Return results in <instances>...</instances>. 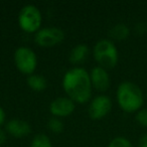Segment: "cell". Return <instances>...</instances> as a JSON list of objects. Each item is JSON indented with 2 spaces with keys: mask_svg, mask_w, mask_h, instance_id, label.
<instances>
[{
  "mask_svg": "<svg viewBox=\"0 0 147 147\" xmlns=\"http://www.w3.org/2000/svg\"><path fill=\"white\" fill-rule=\"evenodd\" d=\"M108 147H134L130 140L122 136L115 137L110 142Z\"/></svg>",
  "mask_w": 147,
  "mask_h": 147,
  "instance_id": "9a60e30c",
  "label": "cell"
},
{
  "mask_svg": "<svg viewBox=\"0 0 147 147\" xmlns=\"http://www.w3.org/2000/svg\"><path fill=\"white\" fill-rule=\"evenodd\" d=\"M146 97H147V90H146Z\"/></svg>",
  "mask_w": 147,
  "mask_h": 147,
  "instance_id": "7402d4cb",
  "label": "cell"
},
{
  "mask_svg": "<svg viewBox=\"0 0 147 147\" xmlns=\"http://www.w3.org/2000/svg\"><path fill=\"white\" fill-rule=\"evenodd\" d=\"M49 110L53 116L67 117L75 110V102L69 98H65V97L57 98L51 103Z\"/></svg>",
  "mask_w": 147,
  "mask_h": 147,
  "instance_id": "ba28073f",
  "label": "cell"
},
{
  "mask_svg": "<svg viewBox=\"0 0 147 147\" xmlns=\"http://www.w3.org/2000/svg\"><path fill=\"white\" fill-rule=\"evenodd\" d=\"M5 121V113L3 111V109L0 107V125H2Z\"/></svg>",
  "mask_w": 147,
  "mask_h": 147,
  "instance_id": "44dd1931",
  "label": "cell"
},
{
  "mask_svg": "<svg viewBox=\"0 0 147 147\" xmlns=\"http://www.w3.org/2000/svg\"><path fill=\"white\" fill-rule=\"evenodd\" d=\"M137 147H147V133L146 134H143L140 137L138 141V146Z\"/></svg>",
  "mask_w": 147,
  "mask_h": 147,
  "instance_id": "d6986e66",
  "label": "cell"
},
{
  "mask_svg": "<svg viewBox=\"0 0 147 147\" xmlns=\"http://www.w3.org/2000/svg\"><path fill=\"white\" fill-rule=\"evenodd\" d=\"M49 128L51 129V131H53V133H59L63 131V124L59 119L53 118V119H51L49 122Z\"/></svg>",
  "mask_w": 147,
  "mask_h": 147,
  "instance_id": "e0dca14e",
  "label": "cell"
},
{
  "mask_svg": "<svg viewBox=\"0 0 147 147\" xmlns=\"http://www.w3.org/2000/svg\"><path fill=\"white\" fill-rule=\"evenodd\" d=\"M112 109V101L108 96L101 95L92 101L89 107V115L94 120L104 118L110 113Z\"/></svg>",
  "mask_w": 147,
  "mask_h": 147,
  "instance_id": "52a82bcc",
  "label": "cell"
},
{
  "mask_svg": "<svg viewBox=\"0 0 147 147\" xmlns=\"http://www.w3.org/2000/svg\"><path fill=\"white\" fill-rule=\"evenodd\" d=\"M30 147H53L49 137L45 134H38L32 139Z\"/></svg>",
  "mask_w": 147,
  "mask_h": 147,
  "instance_id": "5bb4252c",
  "label": "cell"
},
{
  "mask_svg": "<svg viewBox=\"0 0 147 147\" xmlns=\"http://www.w3.org/2000/svg\"><path fill=\"white\" fill-rule=\"evenodd\" d=\"M92 87L98 91H107L110 87V77L106 69L102 67H96L92 69L90 75Z\"/></svg>",
  "mask_w": 147,
  "mask_h": 147,
  "instance_id": "9c48e42d",
  "label": "cell"
},
{
  "mask_svg": "<svg viewBox=\"0 0 147 147\" xmlns=\"http://www.w3.org/2000/svg\"><path fill=\"white\" fill-rule=\"evenodd\" d=\"M14 61L17 69L24 75L31 76L36 69V55L29 47H21L17 49L14 53Z\"/></svg>",
  "mask_w": 147,
  "mask_h": 147,
  "instance_id": "5b68a950",
  "label": "cell"
},
{
  "mask_svg": "<svg viewBox=\"0 0 147 147\" xmlns=\"http://www.w3.org/2000/svg\"><path fill=\"white\" fill-rule=\"evenodd\" d=\"M146 30H147V26L145 23H138L136 25V27H135V31L138 34H143V33L146 32Z\"/></svg>",
  "mask_w": 147,
  "mask_h": 147,
  "instance_id": "ac0fdd59",
  "label": "cell"
},
{
  "mask_svg": "<svg viewBox=\"0 0 147 147\" xmlns=\"http://www.w3.org/2000/svg\"><path fill=\"white\" fill-rule=\"evenodd\" d=\"M18 23L20 28L25 32H37L41 25L40 11L34 5H26L20 10Z\"/></svg>",
  "mask_w": 147,
  "mask_h": 147,
  "instance_id": "277c9868",
  "label": "cell"
},
{
  "mask_svg": "<svg viewBox=\"0 0 147 147\" xmlns=\"http://www.w3.org/2000/svg\"><path fill=\"white\" fill-rule=\"evenodd\" d=\"M65 38V33L57 27L42 28L35 33V42L42 47H51L61 42Z\"/></svg>",
  "mask_w": 147,
  "mask_h": 147,
  "instance_id": "8992f818",
  "label": "cell"
},
{
  "mask_svg": "<svg viewBox=\"0 0 147 147\" xmlns=\"http://www.w3.org/2000/svg\"><path fill=\"white\" fill-rule=\"evenodd\" d=\"M109 34H110L111 38L114 39V40L122 41L129 37V35H130V29H129V27L126 24L118 23L114 27H112Z\"/></svg>",
  "mask_w": 147,
  "mask_h": 147,
  "instance_id": "7c38bea8",
  "label": "cell"
},
{
  "mask_svg": "<svg viewBox=\"0 0 147 147\" xmlns=\"http://www.w3.org/2000/svg\"><path fill=\"white\" fill-rule=\"evenodd\" d=\"M93 53L96 61L104 69H113L118 63V49L110 39L99 40L94 47Z\"/></svg>",
  "mask_w": 147,
  "mask_h": 147,
  "instance_id": "3957f363",
  "label": "cell"
},
{
  "mask_svg": "<svg viewBox=\"0 0 147 147\" xmlns=\"http://www.w3.org/2000/svg\"><path fill=\"white\" fill-rule=\"evenodd\" d=\"M135 120L139 125L147 128V108H142L135 115Z\"/></svg>",
  "mask_w": 147,
  "mask_h": 147,
  "instance_id": "2e32d148",
  "label": "cell"
},
{
  "mask_svg": "<svg viewBox=\"0 0 147 147\" xmlns=\"http://www.w3.org/2000/svg\"><path fill=\"white\" fill-rule=\"evenodd\" d=\"M27 84H28L29 88H31L33 91H36V92H41L47 86V80L42 76H38V75L29 76L27 79Z\"/></svg>",
  "mask_w": 147,
  "mask_h": 147,
  "instance_id": "4fadbf2b",
  "label": "cell"
},
{
  "mask_svg": "<svg viewBox=\"0 0 147 147\" xmlns=\"http://www.w3.org/2000/svg\"><path fill=\"white\" fill-rule=\"evenodd\" d=\"M6 131L10 135L16 138H22L30 133V126L27 122L19 119L10 120L5 126Z\"/></svg>",
  "mask_w": 147,
  "mask_h": 147,
  "instance_id": "30bf717a",
  "label": "cell"
},
{
  "mask_svg": "<svg viewBox=\"0 0 147 147\" xmlns=\"http://www.w3.org/2000/svg\"><path fill=\"white\" fill-rule=\"evenodd\" d=\"M5 141H6V135H5L4 131H2L0 129V145L3 144Z\"/></svg>",
  "mask_w": 147,
  "mask_h": 147,
  "instance_id": "ffe728a7",
  "label": "cell"
},
{
  "mask_svg": "<svg viewBox=\"0 0 147 147\" xmlns=\"http://www.w3.org/2000/svg\"><path fill=\"white\" fill-rule=\"evenodd\" d=\"M118 105L126 113H137L144 104L142 90L132 82H123L119 85L116 92Z\"/></svg>",
  "mask_w": 147,
  "mask_h": 147,
  "instance_id": "7a4b0ae2",
  "label": "cell"
},
{
  "mask_svg": "<svg viewBox=\"0 0 147 147\" xmlns=\"http://www.w3.org/2000/svg\"><path fill=\"white\" fill-rule=\"evenodd\" d=\"M63 87L74 102L84 104L92 95V83L90 75L83 67H74L65 73L63 79Z\"/></svg>",
  "mask_w": 147,
  "mask_h": 147,
  "instance_id": "6da1fadb",
  "label": "cell"
},
{
  "mask_svg": "<svg viewBox=\"0 0 147 147\" xmlns=\"http://www.w3.org/2000/svg\"><path fill=\"white\" fill-rule=\"evenodd\" d=\"M89 55V49L85 45H78L74 47L69 55V61L75 65L81 63L87 59Z\"/></svg>",
  "mask_w": 147,
  "mask_h": 147,
  "instance_id": "8fae6325",
  "label": "cell"
}]
</instances>
